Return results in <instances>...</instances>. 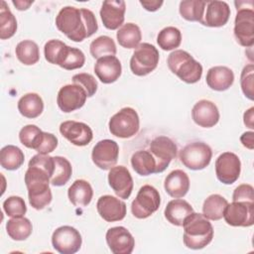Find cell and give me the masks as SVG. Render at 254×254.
I'll return each instance as SVG.
<instances>
[{"label": "cell", "instance_id": "obj_1", "mask_svg": "<svg viewBox=\"0 0 254 254\" xmlns=\"http://www.w3.org/2000/svg\"><path fill=\"white\" fill-rule=\"evenodd\" d=\"M56 26L60 32L76 43L91 37L98 29L92 11L72 6H65L60 10L56 17Z\"/></svg>", "mask_w": 254, "mask_h": 254}, {"label": "cell", "instance_id": "obj_2", "mask_svg": "<svg viewBox=\"0 0 254 254\" xmlns=\"http://www.w3.org/2000/svg\"><path fill=\"white\" fill-rule=\"evenodd\" d=\"M25 184L28 190L29 202L33 208L41 210L51 203L53 198L50 189L51 177L45 170L37 166H28Z\"/></svg>", "mask_w": 254, "mask_h": 254}, {"label": "cell", "instance_id": "obj_3", "mask_svg": "<svg viewBox=\"0 0 254 254\" xmlns=\"http://www.w3.org/2000/svg\"><path fill=\"white\" fill-rule=\"evenodd\" d=\"M183 240L187 248L198 250L207 246L213 238V227L201 213L192 212L186 217Z\"/></svg>", "mask_w": 254, "mask_h": 254}, {"label": "cell", "instance_id": "obj_4", "mask_svg": "<svg viewBox=\"0 0 254 254\" xmlns=\"http://www.w3.org/2000/svg\"><path fill=\"white\" fill-rule=\"evenodd\" d=\"M170 70L187 83L197 82L202 75V65L184 50H175L167 60Z\"/></svg>", "mask_w": 254, "mask_h": 254}, {"label": "cell", "instance_id": "obj_5", "mask_svg": "<svg viewBox=\"0 0 254 254\" xmlns=\"http://www.w3.org/2000/svg\"><path fill=\"white\" fill-rule=\"evenodd\" d=\"M108 127L109 132L118 138H131L140 128L138 113L132 107H123L110 118Z\"/></svg>", "mask_w": 254, "mask_h": 254}, {"label": "cell", "instance_id": "obj_6", "mask_svg": "<svg viewBox=\"0 0 254 254\" xmlns=\"http://www.w3.org/2000/svg\"><path fill=\"white\" fill-rule=\"evenodd\" d=\"M159 52L154 45L140 44L130 59V69L138 76H145L156 69L159 64Z\"/></svg>", "mask_w": 254, "mask_h": 254}, {"label": "cell", "instance_id": "obj_7", "mask_svg": "<svg viewBox=\"0 0 254 254\" xmlns=\"http://www.w3.org/2000/svg\"><path fill=\"white\" fill-rule=\"evenodd\" d=\"M180 161L188 169L198 171L206 168L212 158L211 148L203 142H192L180 151Z\"/></svg>", "mask_w": 254, "mask_h": 254}, {"label": "cell", "instance_id": "obj_8", "mask_svg": "<svg viewBox=\"0 0 254 254\" xmlns=\"http://www.w3.org/2000/svg\"><path fill=\"white\" fill-rule=\"evenodd\" d=\"M161 204L160 193L153 186L145 185L140 188L131 203L132 214L139 219H145L156 212Z\"/></svg>", "mask_w": 254, "mask_h": 254}, {"label": "cell", "instance_id": "obj_9", "mask_svg": "<svg viewBox=\"0 0 254 254\" xmlns=\"http://www.w3.org/2000/svg\"><path fill=\"white\" fill-rule=\"evenodd\" d=\"M234 36L239 45L252 48L254 45V11L252 8L236 7Z\"/></svg>", "mask_w": 254, "mask_h": 254}, {"label": "cell", "instance_id": "obj_10", "mask_svg": "<svg viewBox=\"0 0 254 254\" xmlns=\"http://www.w3.org/2000/svg\"><path fill=\"white\" fill-rule=\"evenodd\" d=\"M82 243V238L77 229L69 225L58 227L52 235V244L61 254L76 253Z\"/></svg>", "mask_w": 254, "mask_h": 254}, {"label": "cell", "instance_id": "obj_11", "mask_svg": "<svg viewBox=\"0 0 254 254\" xmlns=\"http://www.w3.org/2000/svg\"><path fill=\"white\" fill-rule=\"evenodd\" d=\"M225 222L230 226L249 227L254 223V202L232 201L223 212Z\"/></svg>", "mask_w": 254, "mask_h": 254}, {"label": "cell", "instance_id": "obj_12", "mask_svg": "<svg viewBox=\"0 0 254 254\" xmlns=\"http://www.w3.org/2000/svg\"><path fill=\"white\" fill-rule=\"evenodd\" d=\"M149 151L156 160V174H158L164 172L169 167L171 161L176 158L178 148L171 138L167 136H158L151 141Z\"/></svg>", "mask_w": 254, "mask_h": 254}, {"label": "cell", "instance_id": "obj_13", "mask_svg": "<svg viewBox=\"0 0 254 254\" xmlns=\"http://www.w3.org/2000/svg\"><path fill=\"white\" fill-rule=\"evenodd\" d=\"M241 172V162L238 156L232 152L220 154L215 161V175L218 181L224 185L235 183Z\"/></svg>", "mask_w": 254, "mask_h": 254}, {"label": "cell", "instance_id": "obj_14", "mask_svg": "<svg viewBox=\"0 0 254 254\" xmlns=\"http://www.w3.org/2000/svg\"><path fill=\"white\" fill-rule=\"evenodd\" d=\"M87 98L86 91L78 84H66L61 87L57 96V103L59 108L69 113L81 108Z\"/></svg>", "mask_w": 254, "mask_h": 254}, {"label": "cell", "instance_id": "obj_15", "mask_svg": "<svg viewBox=\"0 0 254 254\" xmlns=\"http://www.w3.org/2000/svg\"><path fill=\"white\" fill-rule=\"evenodd\" d=\"M118 144L110 139H104L97 142L91 153L92 162L101 170H110L113 168L118 161Z\"/></svg>", "mask_w": 254, "mask_h": 254}, {"label": "cell", "instance_id": "obj_16", "mask_svg": "<svg viewBox=\"0 0 254 254\" xmlns=\"http://www.w3.org/2000/svg\"><path fill=\"white\" fill-rule=\"evenodd\" d=\"M106 243L114 254H131L135 246V239L130 231L123 226L111 227L107 230Z\"/></svg>", "mask_w": 254, "mask_h": 254}, {"label": "cell", "instance_id": "obj_17", "mask_svg": "<svg viewBox=\"0 0 254 254\" xmlns=\"http://www.w3.org/2000/svg\"><path fill=\"white\" fill-rule=\"evenodd\" d=\"M60 132L71 144L79 147L88 145L93 138L92 130L87 124L73 120L61 123Z\"/></svg>", "mask_w": 254, "mask_h": 254}, {"label": "cell", "instance_id": "obj_18", "mask_svg": "<svg viewBox=\"0 0 254 254\" xmlns=\"http://www.w3.org/2000/svg\"><path fill=\"white\" fill-rule=\"evenodd\" d=\"M108 184L115 194L123 199L131 195L134 187L131 174L124 166H114L109 170Z\"/></svg>", "mask_w": 254, "mask_h": 254}, {"label": "cell", "instance_id": "obj_19", "mask_svg": "<svg viewBox=\"0 0 254 254\" xmlns=\"http://www.w3.org/2000/svg\"><path fill=\"white\" fill-rule=\"evenodd\" d=\"M96 208L100 217L107 222L120 221L126 215V203L109 194L102 195L98 198Z\"/></svg>", "mask_w": 254, "mask_h": 254}, {"label": "cell", "instance_id": "obj_20", "mask_svg": "<svg viewBox=\"0 0 254 254\" xmlns=\"http://www.w3.org/2000/svg\"><path fill=\"white\" fill-rule=\"evenodd\" d=\"M126 4L123 0H106L100 9V18L108 30H116L122 26L125 19Z\"/></svg>", "mask_w": 254, "mask_h": 254}, {"label": "cell", "instance_id": "obj_21", "mask_svg": "<svg viewBox=\"0 0 254 254\" xmlns=\"http://www.w3.org/2000/svg\"><path fill=\"white\" fill-rule=\"evenodd\" d=\"M229 5L224 1H208L206 2L203 18L200 22L203 26L218 28L224 26L230 17Z\"/></svg>", "mask_w": 254, "mask_h": 254}, {"label": "cell", "instance_id": "obj_22", "mask_svg": "<svg viewBox=\"0 0 254 254\" xmlns=\"http://www.w3.org/2000/svg\"><path fill=\"white\" fill-rule=\"evenodd\" d=\"M191 118L196 125L203 128H210L219 121V111L212 101L201 99L193 105Z\"/></svg>", "mask_w": 254, "mask_h": 254}, {"label": "cell", "instance_id": "obj_23", "mask_svg": "<svg viewBox=\"0 0 254 254\" xmlns=\"http://www.w3.org/2000/svg\"><path fill=\"white\" fill-rule=\"evenodd\" d=\"M94 72L102 83L109 84L115 82L122 72L121 63L115 56L100 58L94 64Z\"/></svg>", "mask_w": 254, "mask_h": 254}, {"label": "cell", "instance_id": "obj_24", "mask_svg": "<svg viewBox=\"0 0 254 254\" xmlns=\"http://www.w3.org/2000/svg\"><path fill=\"white\" fill-rule=\"evenodd\" d=\"M205 80L208 87L212 90L224 91L233 84L234 73L227 66L216 65L208 69Z\"/></svg>", "mask_w": 254, "mask_h": 254}, {"label": "cell", "instance_id": "obj_25", "mask_svg": "<svg viewBox=\"0 0 254 254\" xmlns=\"http://www.w3.org/2000/svg\"><path fill=\"white\" fill-rule=\"evenodd\" d=\"M164 188L166 192L174 197H184L190 190L189 176L182 170L172 171L165 179Z\"/></svg>", "mask_w": 254, "mask_h": 254}, {"label": "cell", "instance_id": "obj_26", "mask_svg": "<svg viewBox=\"0 0 254 254\" xmlns=\"http://www.w3.org/2000/svg\"><path fill=\"white\" fill-rule=\"evenodd\" d=\"M193 212L192 206L185 199L176 198L168 202L164 214L166 219L173 225L183 226L187 216Z\"/></svg>", "mask_w": 254, "mask_h": 254}, {"label": "cell", "instance_id": "obj_27", "mask_svg": "<svg viewBox=\"0 0 254 254\" xmlns=\"http://www.w3.org/2000/svg\"><path fill=\"white\" fill-rule=\"evenodd\" d=\"M67 196L74 206L84 207L90 203L93 196V190L87 181L76 180L68 188Z\"/></svg>", "mask_w": 254, "mask_h": 254}, {"label": "cell", "instance_id": "obj_28", "mask_svg": "<svg viewBox=\"0 0 254 254\" xmlns=\"http://www.w3.org/2000/svg\"><path fill=\"white\" fill-rule=\"evenodd\" d=\"M18 110L26 118L34 119L40 116L44 110L42 97L34 92L23 95L18 101Z\"/></svg>", "mask_w": 254, "mask_h": 254}, {"label": "cell", "instance_id": "obj_29", "mask_svg": "<svg viewBox=\"0 0 254 254\" xmlns=\"http://www.w3.org/2000/svg\"><path fill=\"white\" fill-rule=\"evenodd\" d=\"M131 165L134 171L140 176L156 174L157 163L150 151L139 150L131 157Z\"/></svg>", "mask_w": 254, "mask_h": 254}, {"label": "cell", "instance_id": "obj_30", "mask_svg": "<svg viewBox=\"0 0 254 254\" xmlns=\"http://www.w3.org/2000/svg\"><path fill=\"white\" fill-rule=\"evenodd\" d=\"M119 45L125 49H136L142 40V33L134 23H126L122 25L116 34Z\"/></svg>", "mask_w": 254, "mask_h": 254}, {"label": "cell", "instance_id": "obj_31", "mask_svg": "<svg viewBox=\"0 0 254 254\" xmlns=\"http://www.w3.org/2000/svg\"><path fill=\"white\" fill-rule=\"evenodd\" d=\"M6 231L11 239L23 241L32 234L33 225L32 222L24 216L12 217L6 223Z\"/></svg>", "mask_w": 254, "mask_h": 254}, {"label": "cell", "instance_id": "obj_32", "mask_svg": "<svg viewBox=\"0 0 254 254\" xmlns=\"http://www.w3.org/2000/svg\"><path fill=\"white\" fill-rule=\"evenodd\" d=\"M227 204L228 201L222 195L217 193L210 194L203 201L202 214L208 220H219L223 217V212Z\"/></svg>", "mask_w": 254, "mask_h": 254}, {"label": "cell", "instance_id": "obj_33", "mask_svg": "<svg viewBox=\"0 0 254 254\" xmlns=\"http://www.w3.org/2000/svg\"><path fill=\"white\" fill-rule=\"evenodd\" d=\"M25 161L23 151L14 145H7L0 151V164L1 167L8 171L19 169Z\"/></svg>", "mask_w": 254, "mask_h": 254}, {"label": "cell", "instance_id": "obj_34", "mask_svg": "<svg viewBox=\"0 0 254 254\" xmlns=\"http://www.w3.org/2000/svg\"><path fill=\"white\" fill-rule=\"evenodd\" d=\"M45 135L46 132H43L38 126L29 124L20 130L19 139L25 147L38 151L45 140Z\"/></svg>", "mask_w": 254, "mask_h": 254}, {"label": "cell", "instance_id": "obj_35", "mask_svg": "<svg viewBox=\"0 0 254 254\" xmlns=\"http://www.w3.org/2000/svg\"><path fill=\"white\" fill-rule=\"evenodd\" d=\"M15 53L17 59L25 65H33L40 60L39 46L31 40H24L18 43Z\"/></svg>", "mask_w": 254, "mask_h": 254}, {"label": "cell", "instance_id": "obj_36", "mask_svg": "<svg viewBox=\"0 0 254 254\" xmlns=\"http://www.w3.org/2000/svg\"><path fill=\"white\" fill-rule=\"evenodd\" d=\"M206 2L199 0H184L180 3L179 11L181 16L187 21L201 22Z\"/></svg>", "mask_w": 254, "mask_h": 254}, {"label": "cell", "instance_id": "obj_37", "mask_svg": "<svg viewBox=\"0 0 254 254\" xmlns=\"http://www.w3.org/2000/svg\"><path fill=\"white\" fill-rule=\"evenodd\" d=\"M157 43L164 51L176 50L182 43V33L176 27H166L159 32L157 36Z\"/></svg>", "mask_w": 254, "mask_h": 254}, {"label": "cell", "instance_id": "obj_38", "mask_svg": "<svg viewBox=\"0 0 254 254\" xmlns=\"http://www.w3.org/2000/svg\"><path fill=\"white\" fill-rule=\"evenodd\" d=\"M17 31V20L10 11L5 1H1L0 7V39L6 40L15 35Z\"/></svg>", "mask_w": 254, "mask_h": 254}, {"label": "cell", "instance_id": "obj_39", "mask_svg": "<svg viewBox=\"0 0 254 254\" xmlns=\"http://www.w3.org/2000/svg\"><path fill=\"white\" fill-rule=\"evenodd\" d=\"M55 171L51 178V184L55 187L64 186L70 179L72 168L67 159L61 156H55Z\"/></svg>", "mask_w": 254, "mask_h": 254}, {"label": "cell", "instance_id": "obj_40", "mask_svg": "<svg viewBox=\"0 0 254 254\" xmlns=\"http://www.w3.org/2000/svg\"><path fill=\"white\" fill-rule=\"evenodd\" d=\"M89 51L94 59H100L106 56L116 55V45L112 38L108 36H99L90 43Z\"/></svg>", "mask_w": 254, "mask_h": 254}, {"label": "cell", "instance_id": "obj_41", "mask_svg": "<svg viewBox=\"0 0 254 254\" xmlns=\"http://www.w3.org/2000/svg\"><path fill=\"white\" fill-rule=\"evenodd\" d=\"M68 46L60 40H50L45 44V59L53 64L60 65Z\"/></svg>", "mask_w": 254, "mask_h": 254}, {"label": "cell", "instance_id": "obj_42", "mask_svg": "<svg viewBox=\"0 0 254 254\" xmlns=\"http://www.w3.org/2000/svg\"><path fill=\"white\" fill-rule=\"evenodd\" d=\"M85 56L81 50L77 48L69 47L67 48L64 57L59 66L66 70H72L76 68H80L84 65Z\"/></svg>", "mask_w": 254, "mask_h": 254}, {"label": "cell", "instance_id": "obj_43", "mask_svg": "<svg viewBox=\"0 0 254 254\" xmlns=\"http://www.w3.org/2000/svg\"><path fill=\"white\" fill-rule=\"evenodd\" d=\"M3 210L10 217H22L27 211V206L21 196L12 195L4 200Z\"/></svg>", "mask_w": 254, "mask_h": 254}, {"label": "cell", "instance_id": "obj_44", "mask_svg": "<svg viewBox=\"0 0 254 254\" xmlns=\"http://www.w3.org/2000/svg\"><path fill=\"white\" fill-rule=\"evenodd\" d=\"M253 78H254V65L253 64H249L245 65L241 71L240 75V84L241 89L244 95L253 100Z\"/></svg>", "mask_w": 254, "mask_h": 254}, {"label": "cell", "instance_id": "obj_45", "mask_svg": "<svg viewBox=\"0 0 254 254\" xmlns=\"http://www.w3.org/2000/svg\"><path fill=\"white\" fill-rule=\"evenodd\" d=\"M72 82L80 85L87 93V97H91L97 90V81L90 73L81 72L72 76Z\"/></svg>", "mask_w": 254, "mask_h": 254}, {"label": "cell", "instance_id": "obj_46", "mask_svg": "<svg viewBox=\"0 0 254 254\" xmlns=\"http://www.w3.org/2000/svg\"><path fill=\"white\" fill-rule=\"evenodd\" d=\"M233 201H251L254 202V189L251 185L242 184L238 186L232 194Z\"/></svg>", "mask_w": 254, "mask_h": 254}, {"label": "cell", "instance_id": "obj_47", "mask_svg": "<svg viewBox=\"0 0 254 254\" xmlns=\"http://www.w3.org/2000/svg\"><path fill=\"white\" fill-rule=\"evenodd\" d=\"M253 137H254V132H252V131L244 132L240 137V141L244 147H246L249 150H253L254 149Z\"/></svg>", "mask_w": 254, "mask_h": 254}, {"label": "cell", "instance_id": "obj_48", "mask_svg": "<svg viewBox=\"0 0 254 254\" xmlns=\"http://www.w3.org/2000/svg\"><path fill=\"white\" fill-rule=\"evenodd\" d=\"M163 1L160 0H151V1H145V0H141L140 1V4L143 6L144 9H146L147 11H150V12H154V11H157L158 9L161 8V6L163 5Z\"/></svg>", "mask_w": 254, "mask_h": 254}, {"label": "cell", "instance_id": "obj_49", "mask_svg": "<svg viewBox=\"0 0 254 254\" xmlns=\"http://www.w3.org/2000/svg\"><path fill=\"white\" fill-rule=\"evenodd\" d=\"M253 111H254V107H250L248 110L245 111L244 115H243V119H244V124L250 128V129H254V116H253Z\"/></svg>", "mask_w": 254, "mask_h": 254}, {"label": "cell", "instance_id": "obj_50", "mask_svg": "<svg viewBox=\"0 0 254 254\" xmlns=\"http://www.w3.org/2000/svg\"><path fill=\"white\" fill-rule=\"evenodd\" d=\"M13 5L20 11H24V10H27L33 3L34 1H23V0H13L12 1Z\"/></svg>", "mask_w": 254, "mask_h": 254}]
</instances>
